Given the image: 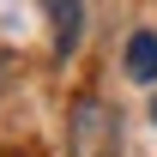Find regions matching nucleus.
<instances>
[{"instance_id":"nucleus-3","label":"nucleus","mask_w":157,"mask_h":157,"mask_svg":"<svg viewBox=\"0 0 157 157\" xmlns=\"http://www.w3.org/2000/svg\"><path fill=\"white\" fill-rule=\"evenodd\" d=\"M127 78L133 85H157V30H133L127 36Z\"/></svg>"},{"instance_id":"nucleus-1","label":"nucleus","mask_w":157,"mask_h":157,"mask_svg":"<svg viewBox=\"0 0 157 157\" xmlns=\"http://www.w3.org/2000/svg\"><path fill=\"white\" fill-rule=\"evenodd\" d=\"M121 145V115L103 97H78L67 109V151L73 157H115Z\"/></svg>"},{"instance_id":"nucleus-2","label":"nucleus","mask_w":157,"mask_h":157,"mask_svg":"<svg viewBox=\"0 0 157 157\" xmlns=\"http://www.w3.org/2000/svg\"><path fill=\"white\" fill-rule=\"evenodd\" d=\"M48 6V24H55V55H73L78 36H85V6L78 0H42Z\"/></svg>"}]
</instances>
